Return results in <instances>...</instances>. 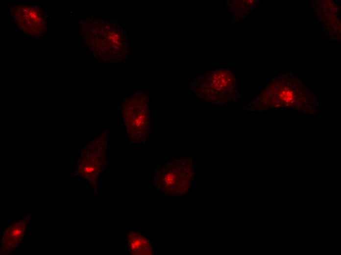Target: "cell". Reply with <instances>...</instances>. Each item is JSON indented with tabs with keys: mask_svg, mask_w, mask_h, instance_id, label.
Wrapping results in <instances>:
<instances>
[{
	"mask_svg": "<svg viewBox=\"0 0 341 255\" xmlns=\"http://www.w3.org/2000/svg\"><path fill=\"white\" fill-rule=\"evenodd\" d=\"M16 15V22L21 23V26H26L25 31L27 30V27L29 33L32 34H39L43 29V18L41 10L38 8H35L32 7H19L16 10L15 14Z\"/></svg>",
	"mask_w": 341,
	"mask_h": 255,
	"instance_id": "277c9868",
	"label": "cell"
},
{
	"mask_svg": "<svg viewBox=\"0 0 341 255\" xmlns=\"http://www.w3.org/2000/svg\"><path fill=\"white\" fill-rule=\"evenodd\" d=\"M234 75L220 70L206 72L192 81L191 88L199 98L214 104L224 103L237 96Z\"/></svg>",
	"mask_w": 341,
	"mask_h": 255,
	"instance_id": "7a4b0ae2",
	"label": "cell"
},
{
	"mask_svg": "<svg viewBox=\"0 0 341 255\" xmlns=\"http://www.w3.org/2000/svg\"><path fill=\"white\" fill-rule=\"evenodd\" d=\"M127 248L129 252L134 255H151L153 248L144 235L133 230H129L126 233Z\"/></svg>",
	"mask_w": 341,
	"mask_h": 255,
	"instance_id": "5b68a950",
	"label": "cell"
},
{
	"mask_svg": "<svg viewBox=\"0 0 341 255\" xmlns=\"http://www.w3.org/2000/svg\"><path fill=\"white\" fill-rule=\"evenodd\" d=\"M147 99L137 95L128 99L122 106L123 122L130 141L144 143L150 134V115Z\"/></svg>",
	"mask_w": 341,
	"mask_h": 255,
	"instance_id": "3957f363",
	"label": "cell"
},
{
	"mask_svg": "<svg viewBox=\"0 0 341 255\" xmlns=\"http://www.w3.org/2000/svg\"><path fill=\"white\" fill-rule=\"evenodd\" d=\"M194 176L193 158H173L157 168L152 182L165 195L182 196L189 191Z\"/></svg>",
	"mask_w": 341,
	"mask_h": 255,
	"instance_id": "6da1fadb",
	"label": "cell"
}]
</instances>
